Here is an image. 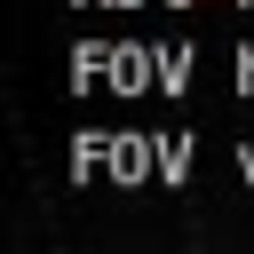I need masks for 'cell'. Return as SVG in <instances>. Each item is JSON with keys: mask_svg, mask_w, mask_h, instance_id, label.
<instances>
[]
</instances>
